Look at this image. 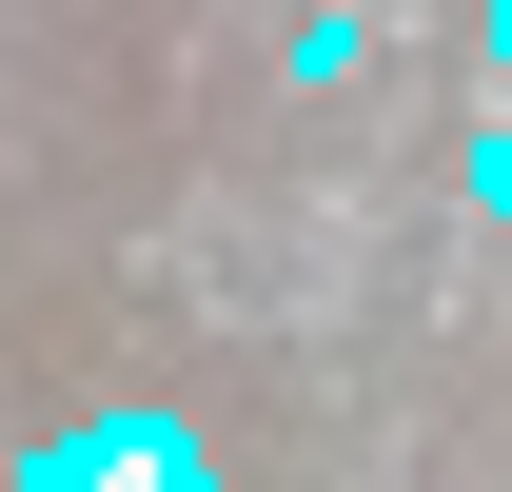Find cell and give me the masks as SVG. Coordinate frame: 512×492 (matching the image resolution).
Instances as JSON below:
<instances>
[{
	"mask_svg": "<svg viewBox=\"0 0 512 492\" xmlns=\"http://www.w3.org/2000/svg\"><path fill=\"white\" fill-rule=\"evenodd\" d=\"M355 60H375V40H355V0H316V20L276 40V79H316V99H335V79H355Z\"/></svg>",
	"mask_w": 512,
	"mask_h": 492,
	"instance_id": "6da1fadb",
	"label": "cell"
},
{
	"mask_svg": "<svg viewBox=\"0 0 512 492\" xmlns=\"http://www.w3.org/2000/svg\"><path fill=\"white\" fill-rule=\"evenodd\" d=\"M453 197H473V217H512V99L473 119V158H453Z\"/></svg>",
	"mask_w": 512,
	"mask_h": 492,
	"instance_id": "7a4b0ae2",
	"label": "cell"
}]
</instances>
